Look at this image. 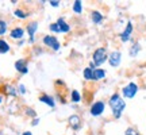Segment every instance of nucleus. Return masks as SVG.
I'll list each match as a JSON object with an SVG mask.
<instances>
[{"instance_id": "nucleus-1", "label": "nucleus", "mask_w": 146, "mask_h": 135, "mask_svg": "<svg viewBox=\"0 0 146 135\" xmlns=\"http://www.w3.org/2000/svg\"><path fill=\"white\" fill-rule=\"evenodd\" d=\"M108 104L112 111V116L115 119H120V116L123 114V111L126 108V101L125 99L120 96L119 93H114L108 100Z\"/></svg>"}, {"instance_id": "nucleus-2", "label": "nucleus", "mask_w": 146, "mask_h": 135, "mask_svg": "<svg viewBox=\"0 0 146 135\" xmlns=\"http://www.w3.org/2000/svg\"><path fill=\"white\" fill-rule=\"evenodd\" d=\"M106 61H108V53L106 47H99L96 49L92 54V62L95 64V66H100L103 65Z\"/></svg>"}, {"instance_id": "nucleus-3", "label": "nucleus", "mask_w": 146, "mask_h": 135, "mask_svg": "<svg viewBox=\"0 0 146 135\" xmlns=\"http://www.w3.org/2000/svg\"><path fill=\"white\" fill-rule=\"evenodd\" d=\"M137 92H138V85L135 83H129L127 85H125L122 88V95H123V97H126V99L135 97Z\"/></svg>"}, {"instance_id": "nucleus-4", "label": "nucleus", "mask_w": 146, "mask_h": 135, "mask_svg": "<svg viewBox=\"0 0 146 135\" xmlns=\"http://www.w3.org/2000/svg\"><path fill=\"white\" fill-rule=\"evenodd\" d=\"M104 109H106L104 101L99 100V101H95V103L91 105V109H89V112H91V115H92V116L98 118V116H100V115L104 112Z\"/></svg>"}, {"instance_id": "nucleus-5", "label": "nucleus", "mask_w": 146, "mask_h": 135, "mask_svg": "<svg viewBox=\"0 0 146 135\" xmlns=\"http://www.w3.org/2000/svg\"><path fill=\"white\" fill-rule=\"evenodd\" d=\"M108 62L112 68H118L120 65V62H122V53L119 50L111 52L108 56Z\"/></svg>"}, {"instance_id": "nucleus-6", "label": "nucleus", "mask_w": 146, "mask_h": 135, "mask_svg": "<svg viewBox=\"0 0 146 135\" xmlns=\"http://www.w3.org/2000/svg\"><path fill=\"white\" fill-rule=\"evenodd\" d=\"M133 30H134V26H133V23L131 22H127V24H126L125 30L123 32H120V41L122 42H129L131 39V35H133Z\"/></svg>"}, {"instance_id": "nucleus-7", "label": "nucleus", "mask_w": 146, "mask_h": 135, "mask_svg": "<svg viewBox=\"0 0 146 135\" xmlns=\"http://www.w3.org/2000/svg\"><path fill=\"white\" fill-rule=\"evenodd\" d=\"M43 43L46 45V46L52 47L53 50H60V42L57 41V38L56 36H52V35H46L43 38Z\"/></svg>"}, {"instance_id": "nucleus-8", "label": "nucleus", "mask_w": 146, "mask_h": 135, "mask_svg": "<svg viewBox=\"0 0 146 135\" xmlns=\"http://www.w3.org/2000/svg\"><path fill=\"white\" fill-rule=\"evenodd\" d=\"M68 123L73 130H78L81 127V118L78 115H72V116H69Z\"/></svg>"}, {"instance_id": "nucleus-9", "label": "nucleus", "mask_w": 146, "mask_h": 135, "mask_svg": "<svg viewBox=\"0 0 146 135\" xmlns=\"http://www.w3.org/2000/svg\"><path fill=\"white\" fill-rule=\"evenodd\" d=\"M15 68H16V70H18V72L23 73V74L29 72V69H27V61H25V60H19V61H16Z\"/></svg>"}, {"instance_id": "nucleus-10", "label": "nucleus", "mask_w": 146, "mask_h": 135, "mask_svg": "<svg viewBox=\"0 0 146 135\" xmlns=\"http://www.w3.org/2000/svg\"><path fill=\"white\" fill-rule=\"evenodd\" d=\"M139 52H141V45H139L138 42H134V43H133V46L130 47V50H129V54H130V57L135 58Z\"/></svg>"}, {"instance_id": "nucleus-11", "label": "nucleus", "mask_w": 146, "mask_h": 135, "mask_svg": "<svg viewBox=\"0 0 146 135\" xmlns=\"http://www.w3.org/2000/svg\"><path fill=\"white\" fill-rule=\"evenodd\" d=\"M57 24H58V27H60V32H69L70 31V26L64 21L62 18H60V19H58Z\"/></svg>"}, {"instance_id": "nucleus-12", "label": "nucleus", "mask_w": 146, "mask_h": 135, "mask_svg": "<svg viewBox=\"0 0 146 135\" xmlns=\"http://www.w3.org/2000/svg\"><path fill=\"white\" fill-rule=\"evenodd\" d=\"M106 70L104 69H94V80L95 81H100L106 77Z\"/></svg>"}, {"instance_id": "nucleus-13", "label": "nucleus", "mask_w": 146, "mask_h": 135, "mask_svg": "<svg viewBox=\"0 0 146 135\" xmlns=\"http://www.w3.org/2000/svg\"><path fill=\"white\" fill-rule=\"evenodd\" d=\"M39 101H42V103L47 104L49 107H54V99H53L52 96H49V95H42L41 97H39Z\"/></svg>"}, {"instance_id": "nucleus-14", "label": "nucleus", "mask_w": 146, "mask_h": 135, "mask_svg": "<svg viewBox=\"0 0 146 135\" xmlns=\"http://www.w3.org/2000/svg\"><path fill=\"white\" fill-rule=\"evenodd\" d=\"M36 28H38V23H36V22H31V23L27 26V31H29L30 39H34V34H35Z\"/></svg>"}, {"instance_id": "nucleus-15", "label": "nucleus", "mask_w": 146, "mask_h": 135, "mask_svg": "<svg viewBox=\"0 0 146 135\" xmlns=\"http://www.w3.org/2000/svg\"><path fill=\"white\" fill-rule=\"evenodd\" d=\"M91 18H92V22H94L95 24H100L103 22V15H102V12H99V11H94Z\"/></svg>"}, {"instance_id": "nucleus-16", "label": "nucleus", "mask_w": 146, "mask_h": 135, "mask_svg": "<svg viewBox=\"0 0 146 135\" xmlns=\"http://www.w3.org/2000/svg\"><path fill=\"white\" fill-rule=\"evenodd\" d=\"M23 34H25L23 28L16 27V28H14V30L11 31V38H14V39H21L22 36H23Z\"/></svg>"}, {"instance_id": "nucleus-17", "label": "nucleus", "mask_w": 146, "mask_h": 135, "mask_svg": "<svg viewBox=\"0 0 146 135\" xmlns=\"http://www.w3.org/2000/svg\"><path fill=\"white\" fill-rule=\"evenodd\" d=\"M83 74H84V78H85V80H88V81L94 80V69H91L89 66L84 69Z\"/></svg>"}, {"instance_id": "nucleus-18", "label": "nucleus", "mask_w": 146, "mask_h": 135, "mask_svg": "<svg viewBox=\"0 0 146 135\" xmlns=\"http://www.w3.org/2000/svg\"><path fill=\"white\" fill-rule=\"evenodd\" d=\"M73 11H74L76 14H81L83 5H81V1H80V0H76V1L73 3Z\"/></svg>"}, {"instance_id": "nucleus-19", "label": "nucleus", "mask_w": 146, "mask_h": 135, "mask_svg": "<svg viewBox=\"0 0 146 135\" xmlns=\"http://www.w3.org/2000/svg\"><path fill=\"white\" fill-rule=\"evenodd\" d=\"M7 52H10V45L5 41L0 39V53H7Z\"/></svg>"}, {"instance_id": "nucleus-20", "label": "nucleus", "mask_w": 146, "mask_h": 135, "mask_svg": "<svg viewBox=\"0 0 146 135\" xmlns=\"http://www.w3.org/2000/svg\"><path fill=\"white\" fill-rule=\"evenodd\" d=\"M70 96H72V101H73V103H80V100H81V95L78 93V91H74V89H73Z\"/></svg>"}, {"instance_id": "nucleus-21", "label": "nucleus", "mask_w": 146, "mask_h": 135, "mask_svg": "<svg viewBox=\"0 0 146 135\" xmlns=\"http://www.w3.org/2000/svg\"><path fill=\"white\" fill-rule=\"evenodd\" d=\"M125 135H141V134H139L134 127H127L125 131Z\"/></svg>"}, {"instance_id": "nucleus-22", "label": "nucleus", "mask_w": 146, "mask_h": 135, "mask_svg": "<svg viewBox=\"0 0 146 135\" xmlns=\"http://www.w3.org/2000/svg\"><path fill=\"white\" fill-rule=\"evenodd\" d=\"M15 16L16 18H21V19H25L27 16V14L25 12V11H22V10H16L15 11Z\"/></svg>"}, {"instance_id": "nucleus-23", "label": "nucleus", "mask_w": 146, "mask_h": 135, "mask_svg": "<svg viewBox=\"0 0 146 135\" xmlns=\"http://www.w3.org/2000/svg\"><path fill=\"white\" fill-rule=\"evenodd\" d=\"M7 30V23L4 21H0V35H3Z\"/></svg>"}, {"instance_id": "nucleus-24", "label": "nucleus", "mask_w": 146, "mask_h": 135, "mask_svg": "<svg viewBox=\"0 0 146 135\" xmlns=\"http://www.w3.org/2000/svg\"><path fill=\"white\" fill-rule=\"evenodd\" d=\"M5 89H7V93L12 95V96H16V95H18V92H16V89L14 88V87H11V85H10V87H7Z\"/></svg>"}, {"instance_id": "nucleus-25", "label": "nucleus", "mask_w": 146, "mask_h": 135, "mask_svg": "<svg viewBox=\"0 0 146 135\" xmlns=\"http://www.w3.org/2000/svg\"><path fill=\"white\" fill-rule=\"evenodd\" d=\"M50 30H52L53 32H60V27H58L57 23H52V24H50Z\"/></svg>"}, {"instance_id": "nucleus-26", "label": "nucleus", "mask_w": 146, "mask_h": 135, "mask_svg": "<svg viewBox=\"0 0 146 135\" xmlns=\"http://www.w3.org/2000/svg\"><path fill=\"white\" fill-rule=\"evenodd\" d=\"M26 114L30 115V116H34V118H35V112H34V109H31V108H26Z\"/></svg>"}, {"instance_id": "nucleus-27", "label": "nucleus", "mask_w": 146, "mask_h": 135, "mask_svg": "<svg viewBox=\"0 0 146 135\" xmlns=\"http://www.w3.org/2000/svg\"><path fill=\"white\" fill-rule=\"evenodd\" d=\"M19 92H21V93H26V87H25V85H23V84H21V85H19Z\"/></svg>"}, {"instance_id": "nucleus-28", "label": "nucleus", "mask_w": 146, "mask_h": 135, "mask_svg": "<svg viewBox=\"0 0 146 135\" xmlns=\"http://www.w3.org/2000/svg\"><path fill=\"white\" fill-rule=\"evenodd\" d=\"M58 4H60V1H56V0L50 1V5H52V7H58Z\"/></svg>"}, {"instance_id": "nucleus-29", "label": "nucleus", "mask_w": 146, "mask_h": 135, "mask_svg": "<svg viewBox=\"0 0 146 135\" xmlns=\"http://www.w3.org/2000/svg\"><path fill=\"white\" fill-rule=\"evenodd\" d=\"M38 123H39V119H36V118H35V119L33 120V126H36Z\"/></svg>"}, {"instance_id": "nucleus-30", "label": "nucleus", "mask_w": 146, "mask_h": 135, "mask_svg": "<svg viewBox=\"0 0 146 135\" xmlns=\"http://www.w3.org/2000/svg\"><path fill=\"white\" fill-rule=\"evenodd\" d=\"M23 135H33L30 131H26V132H23Z\"/></svg>"}, {"instance_id": "nucleus-31", "label": "nucleus", "mask_w": 146, "mask_h": 135, "mask_svg": "<svg viewBox=\"0 0 146 135\" xmlns=\"http://www.w3.org/2000/svg\"><path fill=\"white\" fill-rule=\"evenodd\" d=\"M0 135H4V134H3V132H0Z\"/></svg>"}, {"instance_id": "nucleus-32", "label": "nucleus", "mask_w": 146, "mask_h": 135, "mask_svg": "<svg viewBox=\"0 0 146 135\" xmlns=\"http://www.w3.org/2000/svg\"><path fill=\"white\" fill-rule=\"evenodd\" d=\"M0 103H1V97H0Z\"/></svg>"}]
</instances>
